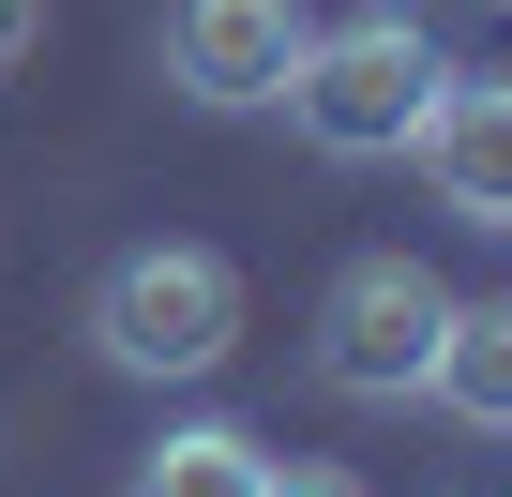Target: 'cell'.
Segmentation results:
<instances>
[{
    "instance_id": "6da1fadb",
    "label": "cell",
    "mask_w": 512,
    "mask_h": 497,
    "mask_svg": "<svg viewBox=\"0 0 512 497\" xmlns=\"http://www.w3.org/2000/svg\"><path fill=\"white\" fill-rule=\"evenodd\" d=\"M437 31L407 16V0H362V16H332V31H302V61H287V121L332 151V166H392V151H422V106H437Z\"/></svg>"
},
{
    "instance_id": "7a4b0ae2",
    "label": "cell",
    "mask_w": 512,
    "mask_h": 497,
    "mask_svg": "<svg viewBox=\"0 0 512 497\" xmlns=\"http://www.w3.org/2000/svg\"><path fill=\"white\" fill-rule=\"evenodd\" d=\"M91 347L121 377H226L241 362V272L211 257V241H136V257H106V287H91Z\"/></svg>"
},
{
    "instance_id": "3957f363",
    "label": "cell",
    "mask_w": 512,
    "mask_h": 497,
    "mask_svg": "<svg viewBox=\"0 0 512 497\" xmlns=\"http://www.w3.org/2000/svg\"><path fill=\"white\" fill-rule=\"evenodd\" d=\"M437 317H452V287H437L422 257H347L332 302H317V377H332L347 407H407L422 362H437Z\"/></svg>"
},
{
    "instance_id": "277c9868",
    "label": "cell",
    "mask_w": 512,
    "mask_h": 497,
    "mask_svg": "<svg viewBox=\"0 0 512 497\" xmlns=\"http://www.w3.org/2000/svg\"><path fill=\"white\" fill-rule=\"evenodd\" d=\"M302 0H166V91L196 106H272L287 61H302Z\"/></svg>"
},
{
    "instance_id": "5b68a950",
    "label": "cell",
    "mask_w": 512,
    "mask_h": 497,
    "mask_svg": "<svg viewBox=\"0 0 512 497\" xmlns=\"http://www.w3.org/2000/svg\"><path fill=\"white\" fill-rule=\"evenodd\" d=\"M422 181L452 226H497L512 241V76H437L422 106Z\"/></svg>"
},
{
    "instance_id": "8992f818",
    "label": "cell",
    "mask_w": 512,
    "mask_h": 497,
    "mask_svg": "<svg viewBox=\"0 0 512 497\" xmlns=\"http://www.w3.org/2000/svg\"><path fill=\"white\" fill-rule=\"evenodd\" d=\"M422 407H452L467 437H512V302H452V317H437Z\"/></svg>"
},
{
    "instance_id": "52a82bcc",
    "label": "cell",
    "mask_w": 512,
    "mask_h": 497,
    "mask_svg": "<svg viewBox=\"0 0 512 497\" xmlns=\"http://www.w3.org/2000/svg\"><path fill=\"white\" fill-rule=\"evenodd\" d=\"M136 497H272V452L241 422H181V437L136 452Z\"/></svg>"
},
{
    "instance_id": "ba28073f",
    "label": "cell",
    "mask_w": 512,
    "mask_h": 497,
    "mask_svg": "<svg viewBox=\"0 0 512 497\" xmlns=\"http://www.w3.org/2000/svg\"><path fill=\"white\" fill-rule=\"evenodd\" d=\"M31 46H46V0H0V76H16Z\"/></svg>"
},
{
    "instance_id": "9c48e42d",
    "label": "cell",
    "mask_w": 512,
    "mask_h": 497,
    "mask_svg": "<svg viewBox=\"0 0 512 497\" xmlns=\"http://www.w3.org/2000/svg\"><path fill=\"white\" fill-rule=\"evenodd\" d=\"M272 497H362L347 467H272Z\"/></svg>"
},
{
    "instance_id": "30bf717a",
    "label": "cell",
    "mask_w": 512,
    "mask_h": 497,
    "mask_svg": "<svg viewBox=\"0 0 512 497\" xmlns=\"http://www.w3.org/2000/svg\"><path fill=\"white\" fill-rule=\"evenodd\" d=\"M497 16H512V0H497Z\"/></svg>"
}]
</instances>
